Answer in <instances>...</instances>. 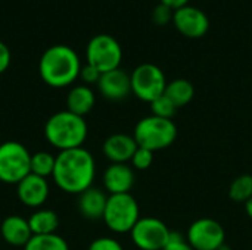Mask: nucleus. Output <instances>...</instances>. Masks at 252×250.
Returning a JSON list of instances; mask_svg holds the SVG:
<instances>
[{"instance_id":"6e6552de","label":"nucleus","mask_w":252,"mask_h":250,"mask_svg":"<svg viewBox=\"0 0 252 250\" xmlns=\"http://www.w3.org/2000/svg\"><path fill=\"white\" fill-rule=\"evenodd\" d=\"M131 93L142 102L152 103L155 99L164 94L167 80L162 69L154 63L139 65L130 75Z\"/></svg>"},{"instance_id":"a878e982","label":"nucleus","mask_w":252,"mask_h":250,"mask_svg":"<svg viewBox=\"0 0 252 250\" xmlns=\"http://www.w3.org/2000/svg\"><path fill=\"white\" fill-rule=\"evenodd\" d=\"M162 250H193V248L190 246V243L188 242V239L182 233L171 231L168 242Z\"/></svg>"},{"instance_id":"ddd939ff","label":"nucleus","mask_w":252,"mask_h":250,"mask_svg":"<svg viewBox=\"0 0 252 250\" xmlns=\"http://www.w3.org/2000/svg\"><path fill=\"white\" fill-rule=\"evenodd\" d=\"M50 193L47 178L28 174L16 184V196L19 202L28 208H40L44 205Z\"/></svg>"},{"instance_id":"dca6fc26","label":"nucleus","mask_w":252,"mask_h":250,"mask_svg":"<svg viewBox=\"0 0 252 250\" xmlns=\"http://www.w3.org/2000/svg\"><path fill=\"white\" fill-rule=\"evenodd\" d=\"M0 234L7 245L15 248H25V245L32 237L28 220L19 215L6 217L0 225Z\"/></svg>"},{"instance_id":"20e7f679","label":"nucleus","mask_w":252,"mask_h":250,"mask_svg":"<svg viewBox=\"0 0 252 250\" xmlns=\"http://www.w3.org/2000/svg\"><path fill=\"white\" fill-rule=\"evenodd\" d=\"M133 137L139 147H145L155 153L157 150L170 147L176 141L177 127L173 119L149 115L136 124Z\"/></svg>"},{"instance_id":"6ab92c4d","label":"nucleus","mask_w":252,"mask_h":250,"mask_svg":"<svg viewBox=\"0 0 252 250\" xmlns=\"http://www.w3.org/2000/svg\"><path fill=\"white\" fill-rule=\"evenodd\" d=\"M28 224L32 236L55 234L59 227V217L52 209H37L28 218Z\"/></svg>"},{"instance_id":"412c9836","label":"nucleus","mask_w":252,"mask_h":250,"mask_svg":"<svg viewBox=\"0 0 252 250\" xmlns=\"http://www.w3.org/2000/svg\"><path fill=\"white\" fill-rule=\"evenodd\" d=\"M24 250H69V246L63 237L55 233L44 236H32L25 245Z\"/></svg>"},{"instance_id":"2f4dec72","label":"nucleus","mask_w":252,"mask_h":250,"mask_svg":"<svg viewBox=\"0 0 252 250\" xmlns=\"http://www.w3.org/2000/svg\"><path fill=\"white\" fill-rule=\"evenodd\" d=\"M245 212H247V215L252 220V197L245 203Z\"/></svg>"},{"instance_id":"7ed1b4c3","label":"nucleus","mask_w":252,"mask_h":250,"mask_svg":"<svg viewBox=\"0 0 252 250\" xmlns=\"http://www.w3.org/2000/svg\"><path fill=\"white\" fill-rule=\"evenodd\" d=\"M89 134L87 122L69 111H61L52 115L44 125L46 140L59 152L83 147Z\"/></svg>"},{"instance_id":"473e14b6","label":"nucleus","mask_w":252,"mask_h":250,"mask_svg":"<svg viewBox=\"0 0 252 250\" xmlns=\"http://www.w3.org/2000/svg\"><path fill=\"white\" fill-rule=\"evenodd\" d=\"M219 250H232V248H230L229 245H226V243H224L223 246H220V248H219Z\"/></svg>"},{"instance_id":"f257e3e1","label":"nucleus","mask_w":252,"mask_h":250,"mask_svg":"<svg viewBox=\"0 0 252 250\" xmlns=\"http://www.w3.org/2000/svg\"><path fill=\"white\" fill-rule=\"evenodd\" d=\"M94 177L96 162L87 149L77 147L58 153L52 178L62 192L81 194L93 186Z\"/></svg>"},{"instance_id":"7c9ffc66","label":"nucleus","mask_w":252,"mask_h":250,"mask_svg":"<svg viewBox=\"0 0 252 250\" xmlns=\"http://www.w3.org/2000/svg\"><path fill=\"white\" fill-rule=\"evenodd\" d=\"M159 3L168 6L170 9L176 10V9H180L186 4H189V0H159Z\"/></svg>"},{"instance_id":"bb28decb","label":"nucleus","mask_w":252,"mask_h":250,"mask_svg":"<svg viewBox=\"0 0 252 250\" xmlns=\"http://www.w3.org/2000/svg\"><path fill=\"white\" fill-rule=\"evenodd\" d=\"M173 13H174L173 9H170L168 6L159 3L152 10V21L157 25H167L170 21H173Z\"/></svg>"},{"instance_id":"0eeeda50","label":"nucleus","mask_w":252,"mask_h":250,"mask_svg":"<svg viewBox=\"0 0 252 250\" xmlns=\"http://www.w3.org/2000/svg\"><path fill=\"white\" fill-rule=\"evenodd\" d=\"M87 63L99 72H109L120 68L123 60V49L120 43L109 34L94 35L86 47Z\"/></svg>"},{"instance_id":"a211bd4d","label":"nucleus","mask_w":252,"mask_h":250,"mask_svg":"<svg viewBox=\"0 0 252 250\" xmlns=\"http://www.w3.org/2000/svg\"><path fill=\"white\" fill-rule=\"evenodd\" d=\"M94 103H96L94 91L86 84L72 87L66 96V111L83 118L94 108Z\"/></svg>"},{"instance_id":"aec40b11","label":"nucleus","mask_w":252,"mask_h":250,"mask_svg":"<svg viewBox=\"0 0 252 250\" xmlns=\"http://www.w3.org/2000/svg\"><path fill=\"white\" fill-rule=\"evenodd\" d=\"M164 94L179 108H183L189 105L195 96V87L189 80L185 78H177L170 83H167Z\"/></svg>"},{"instance_id":"393cba45","label":"nucleus","mask_w":252,"mask_h":250,"mask_svg":"<svg viewBox=\"0 0 252 250\" xmlns=\"http://www.w3.org/2000/svg\"><path fill=\"white\" fill-rule=\"evenodd\" d=\"M130 162H131L133 169L145 171V169L151 168L154 164V152L148 150L145 147H137Z\"/></svg>"},{"instance_id":"9d476101","label":"nucleus","mask_w":252,"mask_h":250,"mask_svg":"<svg viewBox=\"0 0 252 250\" xmlns=\"http://www.w3.org/2000/svg\"><path fill=\"white\" fill-rule=\"evenodd\" d=\"M170 228L158 218H140L130 231L133 243L140 250H162L168 242Z\"/></svg>"},{"instance_id":"2eb2a0df","label":"nucleus","mask_w":252,"mask_h":250,"mask_svg":"<svg viewBox=\"0 0 252 250\" xmlns=\"http://www.w3.org/2000/svg\"><path fill=\"white\" fill-rule=\"evenodd\" d=\"M137 147L139 146L133 136L115 133L103 141L102 150L106 159L111 161V164H127L131 161Z\"/></svg>"},{"instance_id":"423d86ee","label":"nucleus","mask_w":252,"mask_h":250,"mask_svg":"<svg viewBox=\"0 0 252 250\" xmlns=\"http://www.w3.org/2000/svg\"><path fill=\"white\" fill-rule=\"evenodd\" d=\"M31 174V153L19 141L0 143V181L18 184Z\"/></svg>"},{"instance_id":"39448f33","label":"nucleus","mask_w":252,"mask_h":250,"mask_svg":"<svg viewBox=\"0 0 252 250\" xmlns=\"http://www.w3.org/2000/svg\"><path fill=\"white\" fill-rule=\"evenodd\" d=\"M102 220L106 227L117 234L130 233L140 220L137 200L130 193L109 194Z\"/></svg>"},{"instance_id":"5701e85b","label":"nucleus","mask_w":252,"mask_h":250,"mask_svg":"<svg viewBox=\"0 0 252 250\" xmlns=\"http://www.w3.org/2000/svg\"><path fill=\"white\" fill-rule=\"evenodd\" d=\"M56 156L49 152H37L31 155V174L38 175L41 178H47L53 175Z\"/></svg>"},{"instance_id":"b1692460","label":"nucleus","mask_w":252,"mask_h":250,"mask_svg":"<svg viewBox=\"0 0 252 250\" xmlns=\"http://www.w3.org/2000/svg\"><path fill=\"white\" fill-rule=\"evenodd\" d=\"M151 105V111H152V115L155 116H159V118H165V119H171L176 112H177V106L165 96H159L158 99H155Z\"/></svg>"},{"instance_id":"c85d7f7f","label":"nucleus","mask_w":252,"mask_h":250,"mask_svg":"<svg viewBox=\"0 0 252 250\" xmlns=\"http://www.w3.org/2000/svg\"><path fill=\"white\" fill-rule=\"evenodd\" d=\"M102 72H99L94 66L86 63L84 66H81V71H80V78L83 80V83L86 85L89 84H97L99 83V78H100Z\"/></svg>"},{"instance_id":"cd10ccee","label":"nucleus","mask_w":252,"mask_h":250,"mask_svg":"<svg viewBox=\"0 0 252 250\" xmlns=\"http://www.w3.org/2000/svg\"><path fill=\"white\" fill-rule=\"evenodd\" d=\"M87 250H124L121 243L112 237H97L94 239Z\"/></svg>"},{"instance_id":"c756f323","label":"nucleus","mask_w":252,"mask_h":250,"mask_svg":"<svg viewBox=\"0 0 252 250\" xmlns=\"http://www.w3.org/2000/svg\"><path fill=\"white\" fill-rule=\"evenodd\" d=\"M10 60H12V55L9 47L3 41H0V74H3L9 68Z\"/></svg>"},{"instance_id":"f8f14e48","label":"nucleus","mask_w":252,"mask_h":250,"mask_svg":"<svg viewBox=\"0 0 252 250\" xmlns=\"http://www.w3.org/2000/svg\"><path fill=\"white\" fill-rule=\"evenodd\" d=\"M96 85L100 94L111 102L124 100L131 94L130 75L121 68L112 69L109 72H103Z\"/></svg>"},{"instance_id":"f3484780","label":"nucleus","mask_w":252,"mask_h":250,"mask_svg":"<svg viewBox=\"0 0 252 250\" xmlns=\"http://www.w3.org/2000/svg\"><path fill=\"white\" fill-rule=\"evenodd\" d=\"M106 202H108V196L105 194V192L92 186L90 189H87L81 194H78L77 205H78L80 214L84 218L96 221V220L103 218Z\"/></svg>"},{"instance_id":"4468645a","label":"nucleus","mask_w":252,"mask_h":250,"mask_svg":"<svg viewBox=\"0 0 252 250\" xmlns=\"http://www.w3.org/2000/svg\"><path fill=\"white\" fill-rule=\"evenodd\" d=\"M103 187L109 194H124L130 193L136 183V175L133 167L127 164H111L102 177Z\"/></svg>"},{"instance_id":"1a4fd4ad","label":"nucleus","mask_w":252,"mask_h":250,"mask_svg":"<svg viewBox=\"0 0 252 250\" xmlns=\"http://www.w3.org/2000/svg\"><path fill=\"white\" fill-rule=\"evenodd\" d=\"M186 239L193 250H219L226 243V231L219 221L199 218L189 225Z\"/></svg>"},{"instance_id":"4be33fe9","label":"nucleus","mask_w":252,"mask_h":250,"mask_svg":"<svg viewBox=\"0 0 252 250\" xmlns=\"http://www.w3.org/2000/svg\"><path fill=\"white\" fill-rule=\"evenodd\" d=\"M229 197L236 203H247L252 197V175L242 174L236 177L229 187Z\"/></svg>"},{"instance_id":"9b49d317","label":"nucleus","mask_w":252,"mask_h":250,"mask_svg":"<svg viewBox=\"0 0 252 250\" xmlns=\"http://www.w3.org/2000/svg\"><path fill=\"white\" fill-rule=\"evenodd\" d=\"M173 24L176 29L188 38H201L210 29V19L207 13L190 4L174 10Z\"/></svg>"},{"instance_id":"f03ea898","label":"nucleus","mask_w":252,"mask_h":250,"mask_svg":"<svg viewBox=\"0 0 252 250\" xmlns=\"http://www.w3.org/2000/svg\"><path fill=\"white\" fill-rule=\"evenodd\" d=\"M80 71L81 62L77 52L65 44L49 47L38 62L41 80L53 88L68 87L80 77Z\"/></svg>"}]
</instances>
